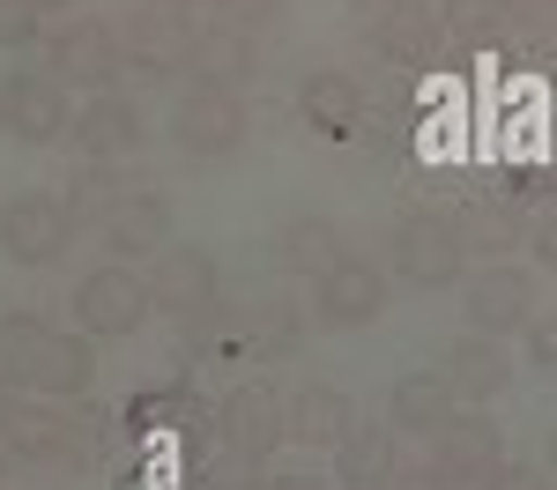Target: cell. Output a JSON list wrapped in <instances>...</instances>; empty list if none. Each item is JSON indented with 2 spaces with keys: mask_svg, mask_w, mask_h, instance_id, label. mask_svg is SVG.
Wrapping results in <instances>:
<instances>
[{
  "mask_svg": "<svg viewBox=\"0 0 557 490\" xmlns=\"http://www.w3.org/2000/svg\"><path fill=\"white\" fill-rule=\"evenodd\" d=\"M550 89L513 75L498 97V164H550Z\"/></svg>",
  "mask_w": 557,
  "mask_h": 490,
  "instance_id": "cell-1",
  "label": "cell"
},
{
  "mask_svg": "<svg viewBox=\"0 0 557 490\" xmlns=\"http://www.w3.org/2000/svg\"><path fill=\"white\" fill-rule=\"evenodd\" d=\"M550 149H557V134H550Z\"/></svg>",
  "mask_w": 557,
  "mask_h": 490,
  "instance_id": "cell-2",
  "label": "cell"
}]
</instances>
